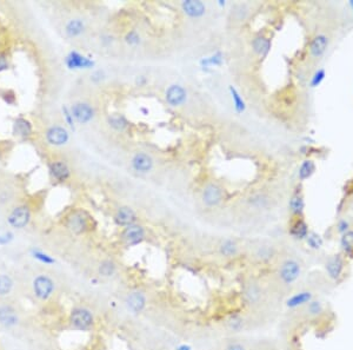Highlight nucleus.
I'll return each instance as SVG.
<instances>
[{
    "label": "nucleus",
    "instance_id": "1",
    "mask_svg": "<svg viewBox=\"0 0 353 350\" xmlns=\"http://www.w3.org/2000/svg\"><path fill=\"white\" fill-rule=\"evenodd\" d=\"M302 276V266L298 261L290 260L284 261L279 267L277 277L282 287H292Z\"/></svg>",
    "mask_w": 353,
    "mask_h": 350
},
{
    "label": "nucleus",
    "instance_id": "2",
    "mask_svg": "<svg viewBox=\"0 0 353 350\" xmlns=\"http://www.w3.org/2000/svg\"><path fill=\"white\" fill-rule=\"evenodd\" d=\"M265 290L263 285L255 281H250L244 284L243 293H241V298H243L245 307L250 309H257L261 307L265 302Z\"/></svg>",
    "mask_w": 353,
    "mask_h": 350
},
{
    "label": "nucleus",
    "instance_id": "3",
    "mask_svg": "<svg viewBox=\"0 0 353 350\" xmlns=\"http://www.w3.org/2000/svg\"><path fill=\"white\" fill-rule=\"evenodd\" d=\"M69 323L71 328L79 331H88L96 325L94 315L87 308L76 307L72 309L69 317Z\"/></svg>",
    "mask_w": 353,
    "mask_h": 350
},
{
    "label": "nucleus",
    "instance_id": "4",
    "mask_svg": "<svg viewBox=\"0 0 353 350\" xmlns=\"http://www.w3.org/2000/svg\"><path fill=\"white\" fill-rule=\"evenodd\" d=\"M91 217L84 210H76L69 215L66 219V228L75 235H82L90 230Z\"/></svg>",
    "mask_w": 353,
    "mask_h": 350
},
{
    "label": "nucleus",
    "instance_id": "5",
    "mask_svg": "<svg viewBox=\"0 0 353 350\" xmlns=\"http://www.w3.org/2000/svg\"><path fill=\"white\" fill-rule=\"evenodd\" d=\"M122 242L126 246H135L138 244H141L146 238V229L139 223L128 225L124 228L120 235Z\"/></svg>",
    "mask_w": 353,
    "mask_h": 350
},
{
    "label": "nucleus",
    "instance_id": "6",
    "mask_svg": "<svg viewBox=\"0 0 353 350\" xmlns=\"http://www.w3.org/2000/svg\"><path fill=\"white\" fill-rule=\"evenodd\" d=\"M33 293L41 301H46L55 290L54 281L47 275H39L33 279Z\"/></svg>",
    "mask_w": 353,
    "mask_h": 350
},
{
    "label": "nucleus",
    "instance_id": "7",
    "mask_svg": "<svg viewBox=\"0 0 353 350\" xmlns=\"http://www.w3.org/2000/svg\"><path fill=\"white\" fill-rule=\"evenodd\" d=\"M325 271L328 278L333 282H339L345 271V261L341 255H333L326 261Z\"/></svg>",
    "mask_w": 353,
    "mask_h": 350
},
{
    "label": "nucleus",
    "instance_id": "8",
    "mask_svg": "<svg viewBox=\"0 0 353 350\" xmlns=\"http://www.w3.org/2000/svg\"><path fill=\"white\" fill-rule=\"evenodd\" d=\"M7 220L8 224H10L12 228H25L29 223V220H31V211H29V208L26 207V205L14 208L10 214V216H8Z\"/></svg>",
    "mask_w": 353,
    "mask_h": 350
},
{
    "label": "nucleus",
    "instance_id": "9",
    "mask_svg": "<svg viewBox=\"0 0 353 350\" xmlns=\"http://www.w3.org/2000/svg\"><path fill=\"white\" fill-rule=\"evenodd\" d=\"M165 99H166L167 104L173 108L181 107L187 101V92L181 85L172 84L170 85L165 92Z\"/></svg>",
    "mask_w": 353,
    "mask_h": 350
},
{
    "label": "nucleus",
    "instance_id": "10",
    "mask_svg": "<svg viewBox=\"0 0 353 350\" xmlns=\"http://www.w3.org/2000/svg\"><path fill=\"white\" fill-rule=\"evenodd\" d=\"M224 198L223 189L218 184L211 183L206 185L204 191H202V202L206 207L214 208L222 203Z\"/></svg>",
    "mask_w": 353,
    "mask_h": 350
},
{
    "label": "nucleus",
    "instance_id": "11",
    "mask_svg": "<svg viewBox=\"0 0 353 350\" xmlns=\"http://www.w3.org/2000/svg\"><path fill=\"white\" fill-rule=\"evenodd\" d=\"M131 166L138 173H149L154 166L153 158L146 152H137L131 160Z\"/></svg>",
    "mask_w": 353,
    "mask_h": 350
},
{
    "label": "nucleus",
    "instance_id": "12",
    "mask_svg": "<svg viewBox=\"0 0 353 350\" xmlns=\"http://www.w3.org/2000/svg\"><path fill=\"white\" fill-rule=\"evenodd\" d=\"M71 113L79 124H87L94 117V108L87 103H76L71 108Z\"/></svg>",
    "mask_w": 353,
    "mask_h": 350
},
{
    "label": "nucleus",
    "instance_id": "13",
    "mask_svg": "<svg viewBox=\"0 0 353 350\" xmlns=\"http://www.w3.org/2000/svg\"><path fill=\"white\" fill-rule=\"evenodd\" d=\"M125 303L129 311H132L133 314H140L146 307L147 298L143 291L132 290L129 291L128 295L126 296Z\"/></svg>",
    "mask_w": 353,
    "mask_h": 350
},
{
    "label": "nucleus",
    "instance_id": "14",
    "mask_svg": "<svg viewBox=\"0 0 353 350\" xmlns=\"http://www.w3.org/2000/svg\"><path fill=\"white\" fill-rule=\"evenodd\" d=\"M314 298V294L311 290H300L298 293L293 294L285 301V305L288 309H302L304 308L307 303H310Z\"/></svg>",
    "mask_w": 353,
    "mask_h": 350
},
{
    "label": "nucleus",
    "instance_id": "15",
    "mask_svg": "<svg viewBox=\"0 0 353 350\" xmlns=\"http://www.w3.org/2000/svg\"><path fill=\"white\" fill-rule=\"evenodd\" d=\"M69 139V132L63 126H52L46 131V140L53 146H63Z\"/></svg>",
    "mask_w": 353,
    "mask_h": 350
},
{
    "label": "nucleus",
    "instance_id": "16",
    "mask_svg": "<svg viewBox=\"0 0 353 350\" xmlns=\"http://www.w3.org/2000/svg\"><path fill=\"white\" fill-rule=\"evenodd\" d=\"M65 63L69 69L71 70H78V69H90L94 65L93 60L88 59L87 57L82 55L76 51H72L67 54Z\"/></svg>",
    "mask_w": 353,
    "mask_h": 350
},
{
    "label": "nucleus",
    "instance_id": "17",
    "mask_svg": "<svg viewBox=\"0 0 353 350\" xmlns=\"http://www.w3.org/2000/svg\"><path fill=\"white\" fill-rule=\"evenodd\" d=\"M114 220L118 225L126 228V226L138 223V216L135 211L129 207H120L117 210Z\"/></svg>",
    "mask_w": 353,
    "mask_h": 350
},
{
    "label": "nucleus",
    "instance_id": "18",
    "mask_svg": "<svg viewBox=\"0 0 353 350\" xmlns=\"http://www.w3.org/2000/svg\"><path fill=\"white\" fill-rule=\"evenodd\" d=\"M181 8L186 16L191 18H202L206 13V6L199 0H185L181 2Z\"/></svg>",
    "mask_w": 353,
    "mask_h": 350
},
{
    "label": "nucleus",
    "instance_id": "19",
    "mask_svg": "<svg viewBox=\"0 0 353 350\" xmlns=\"http://www.w3.org/2000/svg\"><path fill=\"white\" fill-rule=\"evenodd\" d=\"M288 232H290V235L294 240L303 241L306 240V237L310 234V230H308L307 223H306L302 217H297V218L291 223Z\"/></svg>",
    "mask_w": 353,
    "mask_h": 350
},
{
    "label": "nucleus",
    "instance_id": "20",
    "mask_svg": "<svg viewBox=\"0 0 353 350\" xmlns=\"http://www.w3.org/2000/svg\"><path fill=\"white\" fill-rule=\"evenodd\" d=\"M52 177L58 182H65L71 177V170L69 165L63 161H54L50 165Z\"/></svg>",
    "mask_w": 353,
    "mask_h": 350
},
{
    "label": "nucleus",
    "instance_id": "21",
    "mask_svg": "<svg viewBox=\"0 0 353 350\" xmlns=\"http://www.w3.org/2000/svg\"><path fill=\"white\" fill-rule=\"evenodd\" d=\"M302 309L303 311H304V316L306 319H310V320L320 319V317L324 315V313H325V307H324L323 302L319 301V299H314V298Z\"/></svg>",
    "mask_w": 353,
    "mask_h": 350
},
{
    "label": "nucleus",
    "instance_id": "22",
    "mask_svg": "<svg viewBox=\"0 0 353 350\" xmlns=\"http://www.w3.org/2000/svg\"><path fill=\"white\" fill-rule=\"evenodd\" d=\"M328 37L324 36V34H318L312 39L310 44V54L312 57L319 58L325 54L326 49H328Z\"/></svg>",
    "mask_w": 353,
    "mask_h": 350
},
{
    "label": "nucleus",
    "instance_id": "23",
    "mask_svg": "<svg viewBox=\"0 0 353 350\" xmlns=\"http://www.w3.org/2000/svg\"><path fill=\"white\" fill-rule=\"evenodd\" d=\"M246 324V321L244 319V316L239 313L231 314L227 316V319L225 320V325L227 328L228 331L231 332H240L244 330Z\"/></svg>",
    "mask_w": 353,
    "mask_h": 350
},
{
    "label": "nucleus",
    "instance_id": "24",
    "mask_svg": "<svg viewBox=\"0 0 353 350\" xmlns=\"http://www.w3.org/2000/svg\"><path fill=\"white\" fill-rule=\"evenodd\" d=\"M18 315L13 308L8 305L0 307V324L4 326H13L18 323Z\"/></svg>",
    "mask_w": 353,
    "mask_h": 350
},
{
    "label": "nucleus",
    "instance_id": "25",
    "mask_svg": "<svg viewBox=\"0 0 353 350\" xmlns=\"http://www.w3.org/2000/svg\"><path fill=\"white\" fill-rule=\"evenodd\" d=\"M239 252V246L233 240H225L219 245V254L224 258H233Z\"/></svg>",
    "mask_w": 353,
    "mask_h": 350
},
{
    "label": "nucleus",
    "instance_id": "26",
    "mask_svg": "<svg viewBox=\"0 0 353 350\" xmlns=\"http://www.w3.org/2000/svg\"><path fill=\"white\" fill-rule=\"evenodd\" d=\"M252 48L254 50L255 54L260 55V57H266L271 50V42L270 39H267V38L259 36L253 39Z\"/></svg>",
    "mask_w": 353,
    "mask_h": 350
},
{
    "label": "nucleus",
    "instance_id": "27",
    "mask_svg": "<svg viewBox=\"0 0 353 350\" xmlns=\"http://www.w3.org/2000/svg\"><path fill=\"white\" fill-rule=\"evenodd\" d=\"M65 31H66V34L71 38L79 37L81 33H84L85 31V24L84 22L80 19H72L67 23L66 26H65Z\"/></svg>",
    "mask_w": 353,
    "mask_h": 350
},
{
    "label": "nucleus",
    "instance_id": "28",
    "mask_svg": "<svg viewBox=\"0 0 353 350\" xmlns=\"http://www.w3.org/2000/svg\"><path fill=\"white\" fill-rule=\"evenodd\" d=\"M305 209V202L300 193H296L290 199V210L296 217H302Z\"/></svg>",
    "mask_w": 353,
    "mask_h": 350
},
{
    "label": "nucleus",
    "instance_id": "29",
    "mask_svg": "<svg viewBox=\"0 0 353 350\" xmlns=\"http://www.w3.org/2000/svg\"><path fill=\"white\" fill-rule=\"evenodd\" d=\"M14 134L22 137H28L32 134L31 123L24 118H18L14 122Z\"/></svg>",
    "mask_w": 353,
    "mask_h": 350
},
{
    "label": "nucleus",
    "instance_id": "30",
    "mask_svg": "<svg viewBox=\"0 0 353 350\" xmlns=\"http://www.w3.org/2000/svg\"><path fill=\"white\" fill-rule=\"evenodd\" d=\"M108 124H110V126H112L114 130L124 131L127 129L128 120L126 119L125 116H123V114L113 113L108 117Z\"/></svg>",
    "mask_w": 353,
    "mask_h": 350
},
{
    "label": "nucleus",
    "instance_id": "31",
    "mask_svg": "<svg viewBox=\"0 0 353 350\" xmlns=\"http://www.w3.org/2000/svg\"><path fill=\"white\" fill-rule=\"evenodd\" d=\"M340 246L345 255L353 254V230H349L341 235Z\"/></svg>",
    "mask_w": 353,
    "mask_h": 350
},
{
    "label": "nucleus",
    "instance_id": "32",
    "mask_svg": "<svg viewBox=\"0 0 353 350\" xmlns=\"http://www.w3.org/2000/svg\"><path fill=\"white\" fill-rule=\"evenodd\" d=\"M228 90H229V93H231V98H232V102H233L235 111H237L238 113L244 112L246 108V104H245V102H244L243 97L240 96V93L238 92V90L233 86H229Z\"/></svg>",
    "mask_w": 353,
    "mask_h": 350
},
{
    "label": "nucleus",
    "instance_id": "33",
    "mask_svg": "<svg viewBox=\"0 0 353 350\" xmlns=\"http://www.w3.org/2000/svg\"><path fill=\"white\" fill-rule=\"evenodd\" d=\"M314 170H316V165L314 163L310 160H306L302 163V165L299 167V178L300 181H306L307 178H310L312 175L314 173Z\"/></svg>",
    "mask_w": 353,
    "mask_h": 350
},
{
    "label": "nucleus",
    "instance_id": "34",
    "mask_svg": "<svg viewBox=\"0 0 353 350\" xmlns=\"http://www.w3.org/2000/svg\"><path fill=\"white\" fill-rule=\"evenodd\" d=\"M99 273L104 277H111L117 272V264L111 260H105L99 264Z\"/></svg>",
    "mask_w": 353,
    "mask_h": 350
},
{
    "label": "nucleus",
    "instance_id": "35",
    "mask_svg": "<svg viewBox=\"0 0 353 350\" xmlns=\"http://www.w3.org/2000/svg\"><path fill=\"white\" fill-rule=\"evenodd\" d=\"M305 241H306V243H307V245L310 246L312 250L322 249V246L324 244L323 238L320 237V235H318L317 232H310L308 236L306 237Z\"/></svg>",
    "mask_w": 353,
    "mask_h": 350
},
{
    "label": "nucleus",
    "instance_id": "36",
    "mask_svg": "<svg viewBox=\"0 0 353 350\" xmlns=\"http://www.w3.org/2000/svg\"><path fill=\"white\" fill-rule=\"evenodd\" d=\"M273 255H275V250H273L272 246L264 245L258 249L257 254H255V257H257V260L260 262H269L271 258L273 257Z\"/></svg>",
    "mask_w": 353,
    "mask_h": 350
},
{
    "label": "nucleus",
    "instance_id": "37",
    "mask_svg": "<svg viewBox=\"0 0 353 350\" xmlns=\"http://www.w3.org/2000/svg\"><path fill=\"white\" fill-rule=\"evenodd\" d=\"M13 288V281L10 276L0 275V296H6L11 293Z\"/></svg>",
    "mask_w": 353,
    "mask_h": 350
},
{
    "label": "nucleus",
    "instance_id": "38",
    "mask_svg": "<svg viewBox=\"0 0 353 350\" xmlns=\"http://www.w3.org/2000/svg\"><path fill=\"white\" fill-rule=\"evenodd\" d=\"M223 64V54L222 52H216L212 57L205 58V59L202 60V65L205 67L210 66H219Z\"/></svg>",
    "mask_w": 353,
    "mask_h": 350
},
{
    "label": "nucleus",
    "instance_id": "39",
    "mask_svg": "<svg viewBox=\"0 0 353 350\" xmlns=\"http://www.w3.org/2000/svg\"><path fill=\"white\" fill-rule=\"evenodd\" d=\"M32 255H33V257L35 258V260H38L39 262H41V263H45V264H53L54 263V258H52L51 256H49L47 254H45V252L43 251H39V250H33L32 251Z\"/></svg>",
    "mask_w": 353,
    "mask_h": 350
},
{
    "label": "nucleus",
    "instance_id": "40",
    "mask_svg": "<svg viewBox=\"0 0 353 350\" xmlns=\"http://www.w3.org/2000/svg\"><path fill=\"white\" fill-rule=\"evenodd\" d=\"M325 77H326L325 70H324V69L318 70V71L314 73L313 77H312V79H311V86L312 87L319 86V85L323 83V81L325 79Z\"/></svg>",
    "mask_w": 353,
    "mask_h": 350
},
{
    "label": "nucleus",
    "instance_id": "41",
    "mask_svg": "<svg viewBox=\"0 0 353 350\" xmlns=\"http://www.w3.org/2000/svg\"><path fill=\"white\" fill-rule=\"evenodd\" d=\"M125 42L131 46H137L140 43V36L137 31H129L125 37Z\"/></svg>",
    "mask_w": 353,
    "mask_h": 350
},
{
    "label": "nucleus",
    "instance_id": "42",
    "mask_svg": "<svg viewBox=\"0 0 353 350\" xmlns=\"http://www.w3.org/2000/svg\"><path fill=\"white\" fill-rule=\"evenodd\" d=\"M224 350H247V349L243 343L234 341V342H229Z\"/></svg>",
    "mask_w": 353,
    "mask_h": 350
},
{
    "label": "nucleus",
    "instance_id": "43",
    "mask_svg": "<svg viewBox=\"0 0 353 350\" xmlns=\"http://www.w3.org/2000/svg\"><path fill=\"white\" fill-rule=\"evenodd\" d=\"M337 228H338V231L343 235V234H345L346 231L350 230V224H349V222H346L345 219H341V220H339V223H338Z\"/></svg>",
    "mask_w": 353,
    "mask_h": 350
},
{
    "label": "nucleus",
    "instance_id": "44",
    "mask_svg": "<svg viewBox=\"0 0 353 350\" xmlns=\"http://www.w3.org/2000/svg\"><path fill=\"white\" fill-rule=\"evenodd\" d=\"M63 111H64L65 118H66L67 123H69V125L71 126V128H73V116H72V113H71V110H69V108H67L66 107H64Z\"/></svg>",
    "mask_w": 353,
    "mask_h": 350
},
{
    "label": "nucleus",
    "instance_id": "45",
    "mask_svg": "<svg viewBox=\"0 0 353 350\" xmlns=\"http://www.w3.org/2000/svg\"><path fill=\"white\" fill-rule=\"evenodd\" d=\"M8 69V63L7 59H6L5 55L0 54V72L5 71V70Z\"/></svg>",
    "mask_w": 353,
    "mask_h": 350
},
{
    "label": "nucleus",
    "instance_id": "46",
    "mask_svg": "<svg viewBox=\"0 0 353 350\" xmlns=\"http://www.w3.org/2000/svg\"><path fill=\"white\" fill-rule=\"evenodd\" d=\"M13 238V235L11 234V232H8V234H5L2 235V236H0V244H6L8 243Z\"/></svg>",
    "mask_w": 353,
    "mask_h": 350
},
{
    "label": "nucleus",
    "instance_id": "47",
    "mask_svg": "<svg viewBox=\"0 0 353 350\" xmlns=\"http://www.w3.org/2000/svg\"><path fill=\"white\" fill-rule=\"evenodd\" d=\"M91 350H107V348H106L104 342H101V341H100V342L94 344L92 348H91Z\"/></svg>",
    "mask_w": 353,
    "mask_h": 350
},
{
    "label": "nucleus",
    "instance_id": "48",
    "mask_svg": "<svg viewBox=\"0 0 353 350\" xmlns=\"http://www.w3.org/2000/svg\"><path fill=\"white\" fill-rule=\"evenodd\" d=\"M350 6L352 7V11H353V0H351V1H350Z\"/></svg>",
    "mask_w": 353,
    "mask_h": 350
}]
</instances>
